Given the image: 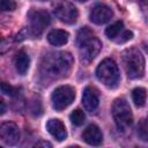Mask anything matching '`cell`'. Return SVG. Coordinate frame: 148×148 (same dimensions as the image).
I'll return each instance as SVG.
<instances>
[{
	"mask_svg": "<svg viewBox=\"0 0 148 148\" xmlns=\"http://www.w3.org/2000/svg\"><path fill=\"white\" fill-rule=\"evenodd\" d=\"M73 65V57L68 52H52L42 61V73L50 79L67 76Z\"/></svg>",
	"mask_w": 148,
	"mask_h": 148,
	"instance_id": "cell-1",
	"label": "cell"
},
{
	"mask_svg": "<svg viewBox=\"0 0 148 148\" xmlns=\"http://www.w3.org/2000/svg\"><path fill=\"white\" fill-rule=\"evenodd\" d=\"M76 44L80 51V58L83 64L91 62L102 49L101 40L95 36L94 31L88 27H83L79 30L76 37Z\"/></svg>",
	"mask_w": 148,
	"mask_h": 148,
	"instance_id": "cell-2",
	"label": "cell"
},
{
	"mask_svg": "<svg viewBox=\"0 0 148 148\" xmlns=\"http://www.w3.org/2000/svg\"><path fill=\"white\" fill-rule=\"evenodd\" d=\"M123 65L130 79H139L145 74V58L138 49H127L121 54Z\"/></svg>",
	"mask_w": 148,
	"mask_h": 148,
	"instance_id": "cell-3",
	"label": "cell"
},
{
	"mask_svg": "<svg viewBox=\"0 0 148 148\" xmlns=\"http://www.w3.org/2000/svg\"><path fill=\"white\" fill-rule=\"evenodd\" d=\"M96 76L108 88H117L120 81V73L114 60L106 58L96 68Z\"/></svg>",
	"mask_w": 148,
	"mask_h": 148,
	"instance_id": "cell-4",
	"label": "cell"
},
{
	"mask_svg": "<svg viewBox=\"0 0 148 148\" xmlns=\"http://www.w3.org/2000/svg\"><path fill=\"white\" fill-rule=\"evenodd\" d=\"M112 117L119 131H126L133 124L130 104L124 98H117L112 104Z\"/></svg>",
	"mask_w": 148,
	"mask_h": 148,
	"instance_id": "cell-5",
	"label": "cell"
},
{
	"mask_svg": "<svg viewBox=\"0 0 148 148\" xmlns=\"http://www.w3.org/2000/svg\"><path fill=\"white\" fill-rule=\"evenodd\" d=\"M29 17V29L28 32L29 35L34 36V37H38L43 34V31L45 30V28L50 24V15L46 10H42V9H36V10H31L28 14Z\"/></svg>",
	"mask_w": 148,
	"mask_h": 148,
	"instance_id": "cell-6",
	"label": "cell"
},
{
	"mask_svg": "<svg viewBox=\"0 0 148 148\" xmlns=\"http://www.w3.org/2000/svg\"><path fill=\"white\" fill-rule=\"evenodd\" d=\"M75 98V90L71 86H60L51 95L52 106L57 111H61L69 106Z\"/></svg>",
	"mask_w": 148,
	"mask_h": 148,
	"instance_id": "cell-7",
	"label": "cell"
},
{
	"mask_svg": "<svg viewBox=\"0 0 148 148\" xmlns=\"http://www.w3.org/2000/svg\"><path fill=\"white\" fill-rule=\"evenodd\" d=\"M53 12L54 15L65 23L73 24L76 22L79 17V10L77 8L68 1H59L53 3Z\"/></svg>",
	"mask_w": 148,
	"mask_h": 148,
	"instance_id": "cell-8",
	"label": "cell"
},
{
	"mask_svg": "<svg viewBox=\"0 0 148 148\" xmlns=\"http://www.w3.org/2000/svg\"><path fill=\"white\" fill-rule=\"evenodd\" d=\"M21 136L20 128L15 123L6 121L0 125V138L8 146H14L18 142Z\"/></svg>",
	"mask_w": 148,
	"mask_h": 148,
	"instance_id": "cell-9",
	"label": "cell"
},
{
	"mask_svg": "<svg viewBox=\"0 0 148 148\" xmlns=\"http://www.w3.org/2000/svg\"><path fill=\"white\" fill-rule=\"evenodd\" d=\"M112 16H113L112 9L103 3H98V5L94 6L91 8L90 15H89L90 21L94 22L95 24H104V23L109 22Z\"/></svg>",
	"mask_w": 148,
	"mask_h": 148,
	"instance_id": "cell-10",
	"label": "cell"
},
{
	"mask_svg": "<svg viewBox=\"0 0 148 148\" xmlns=\"http://www.w3.org/2000/svg\"><path fill=\"white\" fill-rule=\"evenodd\" d=\"M82 139L90 146H99L103 142V134L97 125H89L82 132Z\"/></svg>",
	"mask_w": 148,
	"mask_h": 148,
	"instance_id": "cell-11",
	"label": "cell"
},
{
	"mask_svg": "<svg viewBox=\"0 0 148 148\" xmlns=\"http://www.w3.org/2000/svg\"><path fill=\"white\" fill-rule=\"evenodd\" d=\"M82 103L87 111L89 112L95 111L99 104L98 91L94 87H87L82 95Z\"/></svg>",
	"mask_w": 148,
	"mask_h": 148,
	"instance_id": "cell-12",
	"label": "cell"
},
{
	"mask_svg": "<svg viewBox=\"0 0 148 148\" xmlns=\"http://www.w3.org/2000/svg\"><path fill=\"white\" fill-rule=\"evenodd\" d=\"M46 130L58 141H62L67 138V131L65 125L59 119H50L46 123Z\"/></svg>",
	"mask_w": 148,
	"mask_h": 148,
	"instance_id": "cell-13",
	"label": "cell"
},
{
	"mask_svg": "<svg viewBox=\"0 0 148 148\" xmlns=\"http://www.w3.org/2000/svg\"><path fill=\"white\" fill-rule=\"evenodd\" d=\"M68 37H69L68 32L61 29H54L47 34V40L50 42V44L54 46H61L66 44L68 42Z\"/></svg>",
	"mask_w": 148,
	"mask_h": 148,
	"instance_id": "cell-14",
	"label": "cell"
},
{
	"mask_svg": "<svg viewBox=\"0 0 148 148\" xmlns=\"http://www.w3.org/2000/svg\"><path fill=\"white\" fill-rule=\"evenodd\" d=\"M14 64H15V68L18 72V74L24 75L30 66V58L28 56V53H25L24 51H20L15 58H14Z\"/></svg>",
	"mask_w": 148,
	"mask_h": 148,
	"instance_id": "cell-15",
	"label": "cell"
},
{
	"mask_svg": "<svg viewBox=\"0 0 148 148\" xmlns=\"http://www.w3.org/2000/svg\"><path fill=\"white\" fill-rule=\"evenodd\" d=\"M124 31V23L121 21H117L113 24L109 25L105 29V35L110 38V39H117V37Z\"/></svg>",
	"mask_w": 148,
	"mask_h": 148,
	"instance_id": "cell-16",
	"label": "cell"
},
{
	"mask_svg": "<svg viewBox=\"0 0 148 148\" xmlns=\"http://www.w3.org/2000/svg\"><path fill=\"white\" fill-rule=\"evenodd\" d=\"M132 98H133V102L136 106H143L146 104V99H147V91L145 88L142 87H139V88H135L133 91H132Z\"/></svg>",
	"mask_w": 148,
	"mask_h": 148,
	"instance_id": "cell-17",
	"label": "cell"
},
{
	"mask_svg": "<svg viewBox=\"0 0 148 148\" xmlns=\"http://www.w3.org/2000/svg\"><path fill=\"white\" fill-rule=\"evenodd\" d=\"M69 119H71L72 124H74L75 126H81V125L84 123L86 114H84V112H83L81 109H76V110H74V111L71 113Z\"/></svg>",
	"mask_w": 148,
	"mask_h": 148,
	"instance_id": "cell-18",
	"label": "cell"
},
{
	"mask_svg": "<svg viewBox=\"0 0 148 148\" xmlns=\"http://www.w3.org/2000/svg\"><path fill=\"white\" fill-rule=\"evenodd\" d=\"M0 89H1V91L3 94H6L8 96H12V97H14V96H16L18 94V89L13 87V86H10L7 82H1L0 83Z\"/></svg>",
	"mask_w": 148,
	"mask_h": 148,
	"instance_id": "cell-19",
	"label": "cell"
},
{
	"mask_svg": "<svg viewBox=\"0 0 148 148\" xmlns=\"http://www.w3.org/2000/svg\"><path fill=\"white\" fill-rule=\"evenodd\" d=\"M13 46V39L10 38H2L0 39V56L7 53Z\"/></svg>",
	"mask_w": 148,
	"mask_h": 148,
	"instance_id": "cell-20",
	"label": "cell"
},
{
	"mask_svg": "<svg viewBox=\"0 0 148 148\" xmlns=\"http://www.w3.org/2000/svg\"><path fill=\"white\" fill-rule=\"evenodd\" d=\"M138 134L143 141H147V121H146V119H142L140 121V124L138 125Z\"/></svg>",
	"mask_w": 148,
	"mask_h": 148,
	"instance_id": "cell-21",
	"label": "cell"
},
{
	"mask_svg": "<svg viewBox=\"0 0 148 148\" xmlns=\"http://www.w3.org/2000/svg\"><path fill=\"white\" fill-rule=\"evenodd\" d=\"M16 8V2L12 0H0V10H14Z\"/></svg>",
	"mask_w": 148,
	"mask_h": 148,
	"instance_id": "cell-22",
	"label": "cell"
},
{
	"mask_svg": "<svg viewBox=\"0 0 148 148\" xmlns=\"http://www.w3.org/2000/svg\"><path fill=\"white\" fill-rule=\"evenodd\" d=\"M118 37H119V38H118V39H116V42H117V43H125V42L130 40V39L133 37V34H132L131 31L125 30V31H123Z\"/></svg>",
	"mask_w": 148,
	"mask_h": 148,
	"instance_id": "cell-23",
	"label": "cell"
},
{
	"mask_svg": "<svg viewBox=\"0 0 148 148\" xmlns=\"http://www.w3.org/2000/svg\"><path fill=\"white\" fill-rule=\"evenodd\" d=\"M32 148H52V145H51L49 141L42 140V141H38Z\"/></svg>",
	"mask_w": 148,
	"mask_h": 148,
	"instance_id": "cell-24",
	"label": "cell"
},
{
	"mask_svg": "<svg viewBox=\"0 0 148 148\" xmlns=\"http://www.w3.org/2000/svg\"><path fill=\"white\" fill-rule=\"evenodd\" d=\"M5 112H6V104H5V102L0 98V116L3 114Z\"/></svg>",
	"mask_w": 148,
	"mask_h": 148,
	"instance_id": "cell-25",
	"label": "cell"
},
{
	"mask_svg": "<svg viewBox=\"0 0 148 148\" xmlns=\"http://www.w3.org/2000/svg\"><path fill=\"white\" fill-rule=\"evenodd\" d=\"M68 148H81V147H79V146H71V147H68Z\"/></svg>",
	"mask_w": 148,
	"mask_h": 148,
	"instance_id": "cell-26",
	"label": "cell"
},
{
	"mask_svg": "<svg viewBox=\"0 0 148 148\" xmlns=\"http://www.w3.org/2000/svg\"><path fill=\"white\" fill-rule=\"evenodd\" d=\"M136 148H140V147H136Z\"/></svg>",
	"mask_w": 148,
	"mask_h": 148,
	"instance_id": "cell-27",
	"label": "cell"
},
{
	"mask_svg": "<svg viewBox=\"0 0 148 148\" xmlns=\"http://www.w3.org/2000/svg\"><path fill=\"white\" fill-rule=\"evenodd\" d=\"M0 148H2V147H0Z\"/></svg>",
	"mask_w": 148,
	"mask_h": 148,
	"instance_id": "cell-28",
	"label": "cell"
}]
</instances>
